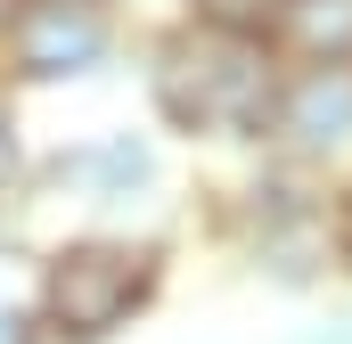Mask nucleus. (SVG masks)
Masks as SVG:
<instances>
[{"label": "nucleus", "instance_id": "nucleus-12", "mask_svg": "<svg viewBox=\"0 0 352 344\" xmlns=\"http://www.w3.org/2000/svg\"><path fill=\"white\" fill-rule=\"evenodd\" d=\"M115 8L131 17V33H140V25H156V17H173V0H115Z\"/></svg>", "mask_w": 352, "mask_h": 344}, {"label": "nucleus", "instance_id": "nucleus-1", "mask_svg": "<svg viewBox=\"0 0 352 344\" xmlns=\"http://www.w3.org/2000/svg\"><path fill=\"white\" fill-rule=\"evenodd\" d=\"M205 246L238 262L254 287L320 303V295H352V180L344 172H311L287 156H230L197 180L188 197Z\"/></svg>", "mask_w": 352, "mask_h": 344}, {"label": "nucleus", "instance_id": "nucleus-8", "mask_svg": "<svg viewBox=\"0 0 352 344\" xmlns=\"http://www.w3.org/2000/svg\"><path fill=\"white\" fill-rule=\"evenodd\" d=\"M33 156H41V140H33V123H25V98L0 83V213H25L33 222Z\"/></svg>", "mask_w": 352, "mask_h": 344}, {"label": "nucleus", "instance_id": "nucleus-6", "mask_svg": "<svg viewBox=\"0 0 352 344\" xmlns=\"http://www.w3.org/2000/svg\"><path fill=\"white\" fill-rule=\"evenodd\" d=\"M270 156L352 180V66H287L270 107Z\"/></svg>", "mask_w": 352, "mask_h": 344}, {"label": "nucleus", "instance_id": "nucleus-7", "mask_svg": "<svg viewBox=\"0 0 352 344\" xmlns=\"http://www.w3.org/2000/svg\"><path fill=\"white\" fill-rule=\"evenodd\" d=\"M270 50L287 66H352V0H278Z\"/></svg>", "mask_w": 352, "mask_h": 344}, {"label": "nucleus", "instance_id": "nucleus-10", "mask_svg": "<svg viewBox=\"0 0 352 344\" xmlns=\"http://www.w3.org/2000/svg\"><path fill=\"white\" fill-rule=\"evenodd\" d=\"M287 344H352V295H320V312H311Z\"/></svg>", "mask_w": 352, "mask_h": 344}, {"label": "nucleus", "instance_id": "nucleus-5", "mask_svg": "<svg viewBox=\"0 0 352 344\" xmlns=\"http://www.w3.org/2000/svg\"><path fill=\"white\" fill-rule=\"evenodd\" d=\"M131 66V17L115 0H16L0 17V83L16 98L82 90Z\"/></svg>", "mask_w": 352, "mask_h": 344}, {"label": "nucleus", "instance_id": "nucleus-11", "mask_svg": "<svg viewBox=\"0 0 352 344\" xmlns=\"http://www.w3.org/2000/svg\"><path fill=\"white\" fill-rule=\"evenodd\" d=\"M0 344H41V328H33V312H25L16 287H0Z\"/></svg>", "mask_w": 352, "mask_h": 344}, {"label": "nucleus", "instance_id": "nucleus-4", "mask_svg": "<svg viewBox=\"0 0 352 344\" xmlns=\"http://www.w3.org/2000/svg\"><path fill=\"white\" fill-rule=\"evenodd\" d=\"M173 140L156 123H90L66 140H41L33 156V213H66L90 230H156L148 213L173 197Z\"/></svg>", "mask_w": 352, "mask_h": 344}, {"label": "nucleus", "instance_id": "nucleus-9", "mask_svg": "<svg viewBox=\"0 0 352 344\" xmlns=\"http://www.w3.org/2000/svg\"><path fill=\"white\" fill-rule=\"evenodd\" d=\"M173 17H188V25H213V33H254V41H270L278 0H173Z\"/></svg>", "mask_w": 352, "mask_h": 344}, {"label": "nucleus", "instance_id": "nucleus-2", "mask_svg": "<svg viewBox=\"0 0 352 344\" xmlns=\"http://www.w3.org/2000/svg\"><path fill=\"white\" fill-rule=\"evenodd\" d=\"M287 58L254 33H213L188 17H156L131 33V83H140V123H156L180 156L230 164L270 140Z\"/></svg>", "mask_w": 352, "mask_h": 344}, {"label": "nucleus", "instance_id": "nucleus-3", "mask_svg": "<svg viewBox=\"0 0 352 344\" xmlns=\"http://www.w3.org/2000/svg\"><path fill=\"white\" fill-rule=\"evenodd\" d=\"M180 238L173 230H90L66 222L50 238L25 246V312L41 344H123L131 328H148L173 295Z\"/></svg>", "mask_w": 352, "mask_h": 344}]
</instances>
